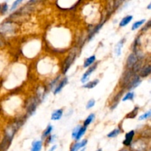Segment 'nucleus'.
I'll list each match as a JSON object with an SVG mask.
<instances>
[{"label":"nucleus","mask_w":151,"mask_h":151,"mask_svg":"<svg viewBox=\"0 0 151 151\" xmlns=\"http://www.w3.org/2000/svg\"><path fill=\"white\" fill-rule=\"evenodd\" d=\"M13 31V27L12 26L11 23L10 22H5L3 23L0 27V32L3 34H7L10 33Z\"/></svg>","instance_id":"4"},{"label":"nucleus","mask_w":151,"mask_h":151,"mask_svg":"<svg viewBox=\"0 0 151 151\" xmlns=\"http://www.w3.org/2000/svg\"><path fill=\"white\" fill-rule=\"evenodd\" d=\"M124 42H125V39L121 40L116 46V48H115V53H116V55L119 56L121 55V52H122V48L123 47Z\"/></svg>","instance_id":"13"},{"label":"nucleus","mask_w":151,"mask_h":151,"mask_svg":"<svg viewBox=\"0 0 151 151\" xmlns=\"http://www.w3.org/2000/svg\"><path fill=\"white\" fill-rule=\"evenodd\" d=\"M87 140L84 139L83 141L80 142H76L72 145V147H71L70 151H78L82 147H84L86 146V145L87 144Z\"/></svg>","instance_id":"7"},{"label":"nucleus","mask_w":151,"mask_h":151,"mask_svg":"<svg viewBox=\"0 0 151 151\" xmlns=\"http://www.w3.org/2000/svg\"><path fill=\"white\" fill-rule=\"evenodd\" d=\"M54 139H55V136H50V137H49V138L47 139V142H47V144H50V143L53 142Z\"/></svg>","instance_id":"30"},{"label":"nucleus","mask_w":151,"mask_h":151,"mask_svg":"<svg viewBox=\"0 0 151 151\" xmlns=\"http://www.w3.org/2000/svg\"><path fill=\"white\" fill-rule=\"evenodd\" d=\"M137 113H138V108H136L134 109L133 111H131L129 114L128 115V117H129L130 119H134L136 116H137Z\"/></svg>","instance_id":"25"},{"label":"nucleus","mask_w":151,"mask_h":151,"mask_svg":"<svg viewBox=\"0 0 151 151\" xmlns=\"http://www.w3.org/2000/svg\"><path fill=\"white\" fill-rule=\"evenodd\" d=\"M7 10H8V5H7V3H4V4H3L1 7V13H3V14H4V13H5L7 11Z\"/></svg>","instance_id":"29"},{"label":"nucleus","mask_w":151,"mask_h":151,"mask_svg":"<svg viewBox=\"0 0 151 151\" xmlns=\"http://www.w3.org/2000/svg\"><path fill=\"white\" fill-rule=\"evenodd\" d=\"M119 134H120V130H119V128H116V129L112 131L111 133H109L107 137L109 138H114V137H117Z\"/></svg>","instance_id":"18"},{"label":"nucleus","mask_w":151,"mask_h":151,"mask_svg":"<svg viewBox=\"0 0 151 151\" xmlns=\"http://www.w3.org/2000/svg\"><path fill=\"white\" fill-rule=\"evenodd\" d=\"M97 64H94V66H92L91 67H90L89 69L87 70V72H86V73L83 74L82 78H81V82L82 83L86 82V81L88 80V76H89V75H91V74L92 73L94 70H95L96 68H97Z\"/></svg>","instance_id":"8"},{"label":"nucleus","mask_w":151,"mask_h":151,"mask_svg":"<svg viewBox=\"0 0 151 151\" xmlns=\"http://www.w3.org/2000/svg\"><path fill=\"white\" fill-rule=\"evenodd\" d=\"M151 73V66H146L140 72V76L145 78Z\"/></svg>","instance_id":"12"},{"label":"nucleus","mask_w":151,"mask_h":151,"mask_svg":"<svg viewBox=\"0 0 151 151\" xmlns=\"http://www.w3.org/2000/svg\"><path fill=\"white\" fill-rule=\"evenodd\" d=\"M119 151H130V150H128V149H126V148H124V149H122V150H120Z\"/></svg>","instance_id":"34"},{"label":"nucleus","mask_w":151,"mask_h":151,"mask_svg":"<svg viewBox=\"0 0 151 151\" xmlns=\"http://www.w3.org/2000/svg\"><path fill=\"white\" fill-rule=\"evenodd\" d=\"M133 19V16H125V18L122 19V21L119 23V26L120 27H125L126 25H128L130 22H131V20Z\"/></svg>","instance_id":"14"},{"label":"nucleus","mask_w":151,"mask_h":151,"mask_svg":"<svg viewBox=\"0 0 151 151\" xmlns=\"http://www.w3.org/2000/svg\"><path fill=\"white\" fill-rule=\"evenodd\" d=\"M94 114H90L89 116H88V117L86 119V120L84 121V126L87 127L88 125H89L90 124H91V122H92L93 119H94Z\"/></svg>","instance_id":"21"},{"label":"nucleus","mask_w":151,"mask_h":151,"mask_svg":"<svg viewBox=\"0 0 151 151\" xmlns=\"http://www.w3.org/2000/svg\"><path fill=\"white\" fill-rule=\"evenodd\" d=\"M1 4H0V10H1Z\"/></svg>","instance_id":"37"},{"label":"nucleus","mask_w":151,"mask_h":151,"mask_svg":"<svg viewBox=\"0 0 151 151\" xmlns=\"http://www.w3.org/2000/svg\"><path fill=\"white\" fill-rule=\"evenodd\" d=\"M98 83H99L98 80H95V81H91V82L87 83L86 84H85V85L83 86V87L86 88H93L94 87H95L98 84Z\"/></svg>","instance_id":"16"},{"label":"nucleus","mask_w":151,"mask_h":151,"mask_svg":"<svg viewBox=\"0 0 151 151\" xmlns=\"http://www.w3.org/2000/svg\"><path fill=\"white\" fill-rule=\"evenodd\" d=\"M94 60H95V56L94 55H92L91 56V57L88 58L85 60V62H84L83 66L85 68L88 67V66H89L90 65H91L93 63H94Z\"/></svg>","instance_id":"15"},{"label":"nucleus","mask_w":151,"mask_h":151,"mask_svg":"<svg viewBox=\"0 0 151 151\" xmlns=\"http://www.w3.org/2000/svg\"><path fill=\"white\" fill-rule=\"evenodd\" d=\"M63 115V110L62 109H58V110L55 111L51 116L52 120H59L62 117Z\"/></svg>","instance_id":"10"},{"label":"nucleus","mask_w":151,"mask_h":151,"mask_svg":"<svg viewBox=\"0 0 151 151\" xmlns=\"http://www.w3.org/2000/svg\"><path fill=\"white\" fill-rule=\"evenodd\" d=\"M145 19H142V20L135 22V23L132 25V30L137 29L139 27H141L142 25L145 23Z\"/></svg>","instance_id":"19"},{"label":"nucleus","mask_w":151,"mask_h":151,"mask_svg":"<svg viewBox=\"0 0 151 151\" xmlns=\"http://www.w3.org/2000/svg\"><path fill=\"white\" fill-rule=\"evenodd\" d=\"M37 105H38V100L34 98V97L28 100L27 110V113L29 114V115H32L35 113V110H36Z\"/></svg>","instance_id":"2"},{"label":"nucleus","mask_w":151,"mask_h":151,"mask_svg":"<svg viewBox=\"0 0 151 151\" xmlns=\"http://www.w3.org/2000/svg\"><path fill=\"white\" fill-rule=\"evenodd\" d=\"M97 151H102V149H99V150H97Z\"/></svg>","instance_id":"35"},{"label":"nucleus","mask_w":151,"mask_h":151,"mask_svg":"<svg viewBox=\"0 0 151 151\" xmlns=\"http://www.w3.org/2000/svg\"><path fill=\"white\" fill-rule=\"evenodd\" d=\"M132 148L135 151H145L146 145L142 141H137L132 145Z\"/></svg>","instance_id":"6"},{"label":"nucleus","mask_w":151,"mask_h":151,"mask_svg":"<svg viewBox=\"0 0 151 151\" xmlns=\"http://www.w3.org/2000/svg\"><path fill=\"white\" fill-rule=\"evenodd\" d=\"M95 105V100H90L88 102V103H87L86 105V109H91V108H92L93 106Z\"/></svg>","instance_id":"28"},{"label":"nucleus","mask_w":151,"mask_h":151,"mask_svg":"<svg viewBox=\"0 0 151 151\" xmlns=\"http://www.w3.org/2000/svg\"><path fill=\"white\" fill-rule=\"evenodd\" d=\"M134 131H129L128 133H127L125 134V140L123 141V145L125 146H131V143H132L133 141V139H134Z\"/></svg>","instance_id":"5"},{"label":"nucleus","mask_w":151,"mask_h":151,"mask_svg":"<svg viewBox=\"0 0 151 151\" xmlns=\"http://www.w3.org/2000/svg\"><path fill=\"white\" fill-rule=\"evenodd\" d=\"M150 116H151V110L148 111H147L146 113H145L144 114L140 116L139 118V120H144V119H147V118L150 117Z\"/></svg>","instance_id":"24"},{"label":"nucleus","mask_w":151,"mask_h":151,"mask_svg":"<svg viewBox=\"0 0 151 151\" xmlns=\"http://www.w3.org/2000/svg\"><path fill=\"white\" fill-rule=\"evenodd\" d=\"M81 151H85V148H83L82 150H81Z\"/></svg>","instance_id":"36"},{"label":"nucleus","mask_w":151,"mask_h":151,"mask_svg":"<svg viewBox=\"0 0 151 151\" xmlns=\"http://www.w3.org/2000/svg\"><path fill=\"white\" fill-rule=\"evenodd\" d=\"M52 129H53V127L52 126V125H48V127L46 128V130L44 131V133H43L42 138H46V137H50V134H51Z\"/></svg>","instance_id":"17"},{"label":"nucleus","mask_w":151,"mask_h":151,"mask_svg":"<svg viewBox=\"0 0 151 151\" xmlns=\"http://www.w3.org/2000/svg\"><path fill=\"white\" fill-rule=\"evenodd\" d=\"M42 148V142L35 141L32 142V148L30 151H41Z\"/></svg>","instance_id":"11"},{"label":"nucleus","mask_w":151,"mask_h":151,"mask_svg":"<svg viewBox=\"0 0 151 151\" xmlns=\"http://www.w3.org/2000/svg\"><path fill=\"white\" fill-rule=\"evenodd\" d=\"M67 83H68L67 78H63V79L62 80V81H60V82L58 84V86H56V88H55L54 94H57L58 93L60 92V91L62 90V88H63V87H64L66 85V84H67Z\"/></svg>","instance_id":"9"},{"label":"nucleus","mask_w":151,"mask_h":151,"mask_svg":"<svg viewBox=\"0 0 151 151\" xmlns=\"http://www.w3.org/2000/svg\"><path fill=\"white\" fill-rule=\"evenodd\" d=\"M134 97V92H128L125 95V97L122 99V101L125 102L127 101V100H133Z\"/></svg>","instance_id":"22"},{"label":"nucleus","mask_w":151,"mask_h":151,"mask_svg":"<svg viewBox=\"0 0 151 151\" xmlns=\"http://www.w3.org/2000/svg\"><path fill=\"white\" fill-rule=\"evenodd\" d=\"M147 9H149V10H151V2L148 4V6H147Z\"/></svg>","instance_id":"33"},{"label":"nucleus","mask_w":151,"mask_h":151,"mask_svg":"<svg viewBox=\"0 0 151 151\" xmlns=\"http://www.w3.org/2000/svg\"><path fill=\"white\" fill-rule=\"evenodd\" d=\"M21 2H22V0H17V1H15L13 3V4H12L11 8H10V10H11V11H13V10H15V9L17 7V6L19 5V4H20Z\"/></svg>","instance_id":"27"},{"label":"nucleus","mask_w":151,"mask_h":151,"mask_svg":"<svg viewBox=\"0 0 151 151\" xmlns=\"http://www.w3.org/2000/svg\"><path fill=\"white\" fill-rule=\"evenodd\" d=\"M56 147H57V146H56V145L52 146V147L50 149V150H49V151H54L56 149Z\"/></svg>","instance_id":"32"},{"label":"nucleus","mask_w":151,"mask_h":151,"mask_svg":"<svg viewBox=\"0 0 151 151\" xmlns=\"http://www.w3.org/2000/svg\"><path fill=\"white\" fill-rule=\"evenodd\" d=\"M81 128V127L80 126V125H78V126H77L76 128L73 130V132H72V138L75 139V138H76V137L78 136V132H79Z\"/></svg>","instance_id":"26"},{"label":"nucleus","mask_w":151,"mask_h":151,"mask_svg":"<svg viewBox=\"0 0 151 151\" xmlns=\"http://www.w3.org/2000/svg\"><path fill=\"white\" fill-rule=\"evenodd\" d=\"M148 151H151V149H150V150H149Z\"/></svg>","instance_id":"38"},{"label":"nucleus","mask_w":151,"mask_h":151,"mask_svg":"<svg viewBox=\"0 0 151 151\" xmlns=\"http://www.w3.org/2000/svg\"><path fill=\"white\" fill-rule=\"evenodd\" d=\"M120 97H121V93H119V94L116 96V97L114 98V100H113V103H112V107H111L112 109H115V108L116 107L118 103H119V98H120Z\"/></svg>","instance_id":"23"},{"label":"nucleus","mask_w":151,"mask_h":151,"mask_svg":"<svg viewBox=\"0 0 151 151\" xmlns=\"http://www.w3.org/2000/svg\"><path fill=\"white\" fill-rule=\"evenodd\" d=\"M86 128H87V127H86V126L81 127V129H80V131H79V132H78V136H77L76 138H75V140H79L82 137V136L83 135V134H85L86 131Z\"/></svg>","instance_id":"20"},{"label":"nucleus","mask_w":151,"mask_h":151,"mask_svg":"<svg viewBox=\"0 0 151 151\" xmlns=\"http://www.w3.org/2000/svg\"><path fill=\"white\" fill-rule=\"evenodd\" d=\"M137 63H138V58L135 53H132L128 56L127 60V66L128 68H134V66Z\"/></svg>","instance_id":"3"},{"label":"nucleus","mask_w":151,"mask_h":151,"mask_svg":"<svg viewBox=\"0 0 151 151\" xmlns=\"http://www.w3.org/2000/svg\"><path fill=\"white\" fill-rule=\"evenodd\" d=\"M150 26H151V20L150 21V22H148V23L147 24V25H146V26H145V27L144 29H145L146 28H148L149 27H150Z\"/></svg>","instance_id":"31"},{"label":"nucleus","mask_w":151,"mask_h":151,"mask_svg":"<svg viewBox=\"0 0 151 151\" xmlns=\"http://www.w3.org/2000/svg\"><path fill=\"white\" fill-rule=\"evenodd\" d=\"M75 57H76V52H72L69 55L67 58H66V60H65L64 65H63V73H66L68 69L72 64L73 61L75 60Z\"/></svg>","instance_id":"1"}]
</instances>
